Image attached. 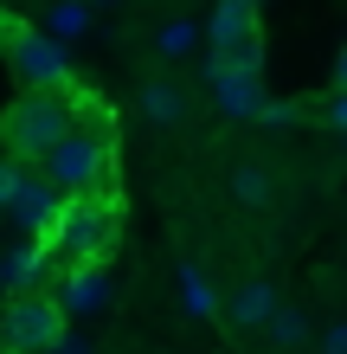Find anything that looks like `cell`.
I'll list each match as a JSON object with an SVG mask.
<instances>
[{
    "mask_svg": "<svg viewBox=\"0 0 347 354\" xmlns=\"http://www.w3.org/2000/svg\"><path fill=\"white\" fill-rule=\"evenodd\" d=\"M264 335H270L277 354H302V342H309V316H302V309H290V303H277L270 322H264Z\"/></svg>",
    "mask_w": 347,
    "mask_h": 354,
    "instance_id": "11",
    "label": "cell"
},
{
    "mask_svg": "<svg viewBox=\"0 0 347 354\" xmlns=\"http://www.w3.org/2000/svg\"><path fill=\"white\" fill-rule=\"evenodd\" d=\"M257 122H264V129H290V122H296V103H283V97H264Z\"/></svg>",
    "mask_w": 347,
    "mask_h": 354,
    "instance_id": "16",
    "label": "cell"
},
{
    "mask_svg": "<svg viewBox=\"0 0 347 354\" xmlns=\"http://www.w3.org/2000/svg\"><path fill=\"white\" fill-rule=\"evenodd\" d=\"M321 354H347V322H328V335H321Z\"/></svg>",
    "mask_w": 347,
    "mask_h": 354,
    "instance_id": "19",
    "label": "cell"
},
{
    "mask_svg": "<svg viewBox=\"0 0 347 354\" xmlns=\"http://www.w3.org/2000/svg\"><path fill=\"white\" fill-rule=\"evenodd\" d=\"M52 354H90V342H77V335H65V342H58Z\"/></svg>",
    "mask_w": 347,
    "mask_h": 354,
    "instance_id": "21",
    "label": "cell"
},
{
    "mask_svg": "<svg viewBox=\"0 0 347 354\" xmlns=\"http://www.w3.org/2000/svg\"><path fill=\"white\" fill-rule=\"evenodd\" d=\"M19 174H26V168H19V161H13V155H0V206H7V200H13V187H19Z\"/></svg>",
    "mask_w": 347,
    "mask_h": 354,
    "instance_id": "18",
    "label": "cell"
},
{
    "mask_svg": "<svg viewBox=\"0 0 347 354\" xmlns=\"http://www.w3.org/2000/svg\"><path fill=\"white\" fill-rule=\"evenodd\" d=\"M277 187H270V168L264 161H238L232 168V200H244V206H264Z\"/></svg>",
    "mask_w": 347,
    "mask_h": 354,
    "instance_id": "13",
    "label": "cell"
},
{
    "mask_svg": "<svg viewBox=\"0 0 347 354\" xmlns=\"http://www.w3.org/2000/svg\"><path fill=\"white\" fill-rule=\"evenodd\" d=\"M7 213H13L19 225H26V232H39V225H52V213H58V194H52V187L39 180L32 168H26V174H19V187H13V200H7Z\"/></svg>",
    "mask_w": 347,
    "mask_h": 354,
    "instance_id": "10",
    "label": "cell"
},
{
    "mask_svg": "<svg viewBox=\"0 0 347 354\" xmlns=\"http://www.w3.org/2000/svg\"><path fill=\"white\" fill-rule=\"evenodd\" d=\"M90 26V7H84V0H58V7H52V32L58 39H71V32H84Z\"/></svg>",
    "mask_w": 347,
    "mask_h": 354,
    "instance_id": "15",
    "label": "cell"
},
{
    "mask_svg": "<svg viewBox=\"0 0 347 354\" xmlns=\"http://www.w3.org/2000/svg\"><path fill=\"white\" fill-rule=\"evenodd\" d=\"M180 303H187V316H219V297L206 290V277H199L193 264L180 270Z\"/></svg>",
    "mask_w": 347,
    "mask_h": 354,
    "instance_id": "14",
    "label": "cell"
},
{
    "mask_svg": "<svg viewBox=\"0 0 347 354\" xmlns=\"http://www.w3.org/2000/svg\"><path fill=\"white\" fill-rule=\"evenodd\" d=\"M39 180H46L58 200L110 194V180H116V142H110V129H71L46 161H39Z\"/></svg>",
    "mask_w": 347,
    "mask_h": 354,
    "instance_id": "2",
    "label": "cell"
},
{
    "mask_svg": "<svg viewBox=\"0 0 347 354\" xmlns=\"http://www.w3.org/2000/svg\"><path fill=\"white\" fill-rule=\"evenodd\" d=\"M0 342H7V354H52L65 342V316L46 290H19L0 316Z\"/></svg>",
    "mask_w": 347,
    "mask_h": 354,
    "instance_id": "5",
    "label": "cell"
},
{
    "mask_svg": "<svg viewBox=\"0 0 347 354\" xmlns=\"http://www.w3.org/2000/svg\"><path fill=\"white\" fill-rule=\"evenodd\" d=\"M141 110H148L155 122H180L187 116V91H180L174 77H155V84L141 91Z\"/></svg>",
    "mask_w": 347,
    "mask_h": 354,
    "instance_id": "12",
    "label": "cell"
},
{
    "mask_svg": "<svg viewBox=\"0 0 347 354\" xmlns=\"http://www.w3.org/2000/svg\"><path fill=\"white\" fill-rule=\"evenodd\" d=\"M13 26H19V19H13V13H0V46L13 39Z\"/></svg>",
    "mask_w": 347,
    "mask_h": 354,
    "instance_id": "22",
    "label": "cell"
},
{
    "mask_svg": "<svg viewBox=\"0 0 347 354\" xmlns=\"http://www.w3.org/2000/svg\"><path fill=\"white\" fill-rule=\"evenodd\" d=\"M206 46H212V58H206V77H219V71H264L257 0H219Z\"/></svg>",
    "mask_w": 347,
    "mask_h": 354,
    "instance_id": "4",
    "label": "cell"
},
{
    "mask_svg": "<svg viewBox=\"0 0 347 354\" xmlns=\"http://www.w3.org/2000/svg\"><path fill=\"white\" fill-rule=\"evenodd\" d=\"M77 129V110H71V91H19L7 103V116H0V136H7V149L19 168H39L58 142Z\"/></svg>",
    "mask_w": 347,
    "mask_h": 354,
    "instance_id": "1",
    "label": "cell"
},
{
    "mask_svg": "<svg viewBox=\"0 0 347 354\" xmlns=\"http://www.w3.org/2000/svg\"><path fill=\"white\" fill-rule=\"evenodd\" d=\"M116 225H122L116 194H71L52 213V239L71 264H103L116 252Z\"/></svg>",
    "mask_w": 347,
    "mask_h": 354,
    "instance_id": "3",
    "label": "cell"
},
{
    "mask_svg": "<svg viewBox=\"0 0 347 354\" xmlns=\"http://www.w3.org/2000/svg\"><path fill=\"white\" fill-rule=\"evenodd\" d=\"M277 303H283V297H277V290L264 283V277H244V283L232 290V297L219 303V322L244 335V328H264V322H270V309H277Z\"/></svg>",
    "mask_w": 347,
    "mask_h": 354,
    "instance_id": "7",
    "label": "cell"
},
{
    "mask_svg": "<svg viewBox=\"0 0 347 354\" xmlns=\"http://www.w3.org/2000/svg\"><path fill=\"white\" fill-rule=\"evenodd\" d=\"M7 65H13V77H19V91H65V77H71L65 52H58L46 32H32V26H13Z\"/></svg>",
    "mask_w": 347,
    "mask_h": 354,
    "instance_id": "6",
    "label": "cell"
},
{
    "mask_svg": "<svg viewBox=\"0 0 347 354\" xmlns=\"http://www.w3.org/2000/svg\"><path fill=\"white\" fill-rule=\"evenodd\" d=\"M212 97H219V110H226L232 122H257V110H264V71H219Z\"/></svg>",
    "mask_w": 347,
    "mask_h": 354,
    "instance_id": "9",
    "label": "cell"
},
{
    "mask_svg": "<svg viewBox=\"0 0 347 354\" xmlns=\"http://www.w3.org/2000/svg\"><path fill=\"white\" fill-rule=\"evenodd\" d=\"M321 116H328V129H347V97L335 91V97H328V110H321Z\"/></svg>",
    "mask_w": 347,
    "mask_h": 354,
    "instance_id": "20",
    "label": "cell"
},
{
    "mask_svg": "<svg viewBox=\"0 0 347 354\" xmlns=\"http://www.w3.org/2000/svg\"><path fill=\"white\" fill-rule=\"evenodd\" d=\"M46 297L58 303V316L71 322V316H84V309H103L110 303V277H103V264H77L58 290H46Z\"/></svg>",
    "mask_w": 347,
    "mask_h": 354,
    "instance_id": "8",
    "label": "cell"
},
{
    "mask_svg": "<svg viewBox=\"0 0 347 354\" xmlns=\"http://www.w3.org/2000/svg\"><path fill=\"white\" fill-rule=\"evenodd\" d=\"M187 46H193V26H187V19H180V26H168V32H161V52H168V58H174V52H187Z\"/></svg>",
    "mask_w": 347,
    "mask_h": 354,
    "instance_id": "17",
    "label": "cell"
}]
</instances>
